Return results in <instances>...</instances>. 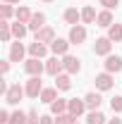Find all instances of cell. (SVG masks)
<instances>
[{
  "instance_id": "6da1fadb",
  "label": "cell",
  "mask_w": 122,
  "mask_h": 124,
  "mask_svg": "<svg viewBox=\"0 0 122 124\" xmlns=\"http://www.w3.org/2000/svg\"><path fill=\"white\" fill-rule=\"evenodd\" d=\"M24 93H26V88H22L19 84H12V86L7 88V93H5V103H7V105H17Z\"/></svg>"
},
{
  "instance_id": "7a4b0ae2",
  "label": "cell",
  "mask_w": 122,
  "mask_h": 124,
  "mask_svg": "<svg viewBox=\"0 0 122 124\" xmlns=\"http://www.w3.org/2000/svg\"><path fill=\"white\" fill-rule=\"evenodd\" d=\"M24 69H26V74H31V77H41V72L46 69V64L38 60V57H29V60L24 62Z\"/></svg>"
},
{
  "instance_id": "3957f363",
  "label": "cell",
  "mask_w": 122,
  "mask_h": 124,
  "mask_svg": "<svg viewBox=\"0 0 122 124\" xmlns=\"http://www.w3.org/2000/svg\"><path fill=\"white\" fill-rule=\"evenodd\" d=\"M41 91H43V86H41V77H31L29 81H26V95H29V98H38Z\"/></svg>"
},
{
  "instance_id": "277c9868",
  "label": "cell",
  "mask_w": 122,
  "mask_h": 124,
  "mask_svg": "<svg viewBox=\"0 0 122 124\" xmlns=\"http://www.w3.org/2000/svg\"><path fill=\"white\" fill-rule=\"evenodd\" d=\"M86 41V29L81 24H74L70 29V43H84Z\"/></svg>"
},
{
  "instance_id": "5b68a950",
  "label": "cell",
  "mask_w": 122,
  "mask_h": 124,
  "mask_svg": "<svg viewBox=\"0 0 122 124\" xmlns=\"http://www.w3.org/2000/svg\"><path fill=\"white\" fill-rule=\"evenodd\" d=\"M120 69H122V57H120V55H108V57H105V72L117 74Z\"/></svg>"
},
{
  "instance_id": "8992f818",
  "label": "cell",
  "mask_w": 122,
  "mask_h": 124,
  "mask_svg": "<svg viewBox=\"0 0 122 124\" xmlns=\"http://www.w3.org/2000/svg\"><path fill=\"white\" fill-rule=\"evenodd\" d=\"M62 64H65V72L67 74H77L81 69V62L77 60V57H72V55H65L62 57Z\"/></svg>"
},
{
  "instance_id": "52a82bcc",
  "label": "cell",
  "mask_w": 122,
  "mask_h": 124,
  "mask_svg": "<svg viewBox=\"0 0 122 124\" xmlns=\"http://www.w3.org/2000/svg\"><path fill=\"white\" fill-rule=\"evenodd\" d=\"M62 69H65V64H62V60H58V57H50V60L46 62V72L50 74V77L62 74Z\"/></svg>"
},
{
  "instance_id": "ba28073f",
  "label": "cell",
  "mask_w": 122,
  "mask_h": 124,
  "mask_svg": "<svg viewBox=\"0 0 122 124\" xmlns=\"http://www.w3.org/2000/svg\"><path fill=\"white\" fill-rule=\"evenodd\" d=\"M110 48H113V41L110 38H98L96 41V46H93V50H96V55H110Z\"/></svg>"
},
{
  "instance_id": "9c48e42d",
  "label": "cell",
  "mask_w": 122,
  "mask_h": 124,
  "mask_svg": "<svg viewBox=\"0 0 122 124\" xmlns=\"http://www.w3.org/2000/svg\"><path fill=\"white\" fill-rule=\"evenodd\" d=\"M96 88H101V91L113 88V74H110V72H105V74H98V77H96Z\"/></svg>"
},
{
  "instance_id": "30bf717a",
  "label": "cell",
  "mask_w": 122,
  "mask_h": 124,
  "mask_svg": "<svg viewBox=\"0 0 122 124\" xmlns=\"http://www.w3.org/2000/svg\"><path fill=\"white\" fill-rule=\"evenodd\" d=\"M84 110H86V103H84V100H77V98H72V100L67 103V112H70V115H74V117H79Z\"/></svg>"
},
{
  "instance_id": "8fae6325",
  "label": "cell",
  "mask_w": 122,
  "mask_h": 124,
  "mask_svg": "<svg viewBox=\"0 0 122 124\" xmlns=\"http://www.w3.org/2000/svg\"><path fill=\"white\" fill-rule=\"evenodd\" d=\"M36 41H41V43H53V41H55V31L50 29V26H43L41 31H36Z\"/></svg>"
},
{
  "instance_id": "7c38bea8",
  "label": "cell",
  "mask_w": 122,
  "mask_h": 124,
  "mask_svg": "<svg viewBox=\"0 0 122 124\" xmlns=\"http://www.w3.org/2000/svg\"><path fill=\"white\" fill-rule=\"evenodd\" d=\"M46 53H48V48L43 46L41 41H34V43L29 46V55L31 57H38V60H41V57H46Z\"/></svg>"
},
{
  "instance_id": "4fadbf2b",
  "label": "cell",
  "mask_w": 122,
  "mask_h": 124,
  "mask_svg": "<svg viewBox=\"0 0 122 124\" xmlns=\"http://www.w3.org/2000/svg\"><path fill=\"white\" fill-rule=\"evenodd\" d=\"M46 26V15L43 12H36V15L31 17V22H29V29L31 31H41Z\"/></svg>"
},
{
  "instance_id": "5bb4252c",
  "label": "cell",
  "mask_w": 122,
  "mask_h": 124,
  "mask_svg": "<svg viewBox=\"0 0 122 124\" xmlns=\"http://www.w3.org/2000/svg\"><path fill=\"white\" fill-rule=\"evenodd\" d=\"M67 48H70V41H65V38H55V41L50 43V50H53L55 55H65Z\"/></svg>"
},
{
  "instance_id": "9a60e30c",
  "label": "cell",
  "mask_w": 122,
  "mask_h": 124,
  "mask_svg": "<svg viewBox=\"0 0 122 124\" xmlns=\"http://www.w3.org/2000/svg\"><path fill=\"white\" fill-rule=\"evenodd\" d=\"M22 57H24V46L17 41V43H12V48H10V62H22Z\"/></svg>"
},
{
  "instance_id": "2e32d148",
  "label": "cell",
  "mask_w": 122,
  "mask_h": 124,
  "mask_svg": "<svg viewBox=\"0 0 122 124\" xmlns=\"http://www.w3.org/2000/svg\"><path fill=\"white\" fill-rule=\"evenodd\" d=\"M96 22H98V26H113V15H110V10H103V12H98L96 17Z\"/></svg>"
},
{
  "instance_id": "e0dca14e",
  "label": "cell",
  "mask_w": 122,
  "mask_h": 124,
  "mask_svg": "<svg viewBox=\"0 0 122 124\" xmlns=\"http://www.w3.org/2000/svg\"><path fill=\"white\" fill-rule=\"evenodd\" d=\"M67 103L70 100H62V98H58L55 103H50V112L58 117V115H62V112H67Z\"/></svg>"
},
{
  "instance_id": "ac0fdd59",
  "label": "cell",
  "mask_w": 122,
  "mask_h": 124,
  "mask_svg": "<svg viewBox=\"0 0 122 124\" xmlns=\"http://www.w3.org/2000/svg\"><path fill=\"white\" fill-rule=\"evenodd\" d=\"M84 103H86L89 110H98L101 108V95H98V93H89V95L84 98Z\"/></svg>"
},
{
  "instance_id": "d6986e66",
  "label": "cell",
  "mask_w": 122,
  "mask_h": 124,
  "mask_svg": "<svg viewBox=\"0 0 122 124\" xmlns=\"http://www.w3.org/2000/svg\"><path fill=\"white\" fill-rule=\"evenodd\" d=\"M10 29H12V36L19 41V38H24V36H26V29H29V26H24L22 22H17V24H10Z\"/></svg>"
},
{
  "instance_id": "ffe728a7",
  "label": "cell",
  "mask_w": 122,
  "mask_h": 124,
  "mask_svg": "<svg viewBox=\"0 0 122 124\" xmlns=\"http://www.w3.org/2000/svg\"><path fill=\"white\" fill-rule=\"evenodd\" d=\"M15 15H17V22H22V24H29V22H31V17H34L29 7H19Z\"/></svg>"
},
{
  "instance_id": "44dd1931",
  "label": "cell",
  "mask_w": 122,
  "mask_h": 124,
  "mask_svg": "<svg viewBox=\"0 0 122 124\" xmlns=\"http://www.w3.org/2000/svg\"><path fill=\"white\" fill-rule=\"evenodd\" d=\"M55 86H58L60 91H67V88L72 86V81H70V74H58V77H55Z\"/></svg>"
},
{
  "instance_id": "7402d4cb",
  "label": "cell",
  "mask_w": 122,
  "mask_h": 124,
  "mask_svg": "<svg viewBox=\"0 0 122 124\" xmlns=\"http://www.w3.org/2000/svg\"><path fill=\"white\" fill-rule=\"evenodd\" d=\"M41 100L48 103V105L55 103V100H58V91H55V88H43V91H41Z\"/></svg>"
},
{
  "instance_id": "603a6c76",
  "label": "cell",
  "mask_w": 122,
  "mask_h": 124,
  "mask_svg": "<svg viewBox=\"0 0 122 124\" xmlns=\"http://www.w3.org/2000/svg\"><path fill=\"white\" fill-rule=\"evenodd\" d=\"M108 38H110V41H115V43L122 41V24H113V26L108 29Z\"/></svg>"
},
{
  "instance_id": "cb8c5ba5",
  "label": "cell",
  "mask_w": 122,
  "mask_h": 124,
  "mask_svg": "<svg viewBox=\"0 0 122 124\" xmlns=\"http://www.w3.org/2000/svg\"><path fill=\"white\" fill-rule=\"evenodd\" d=\"M96 10H93V7H84V10H81V22H84V24H93V22H96Z\"/></svg>"
},
{
  "instance_id": "d4e9b609",
  "label": "cell",
  "mask_w": 122,
  "mask_h": 124,
  "mask_svg": "<svg viewBox=\"0 0 122 124\" xmlns=\"http://www.w3.org/2000/svg\"><path fill=\"white\" fill-rule=\"evenodd\" d=\"M81 19V12H77L74 7H70V10H65V22L67 24H77Z\"/></svg>"
},
{
  "instance_id": "484cf974",
  "label": "cell",
  "mask_w": 122,
  "mask_h": 124,
  "mask_svg": "<svg viewBox=\"0 0 122 124\" xmlns=\"http://www.w3.org/2000/svg\"><path fill=\"white\" fill-rule=\"evenodd\" d=\"M86 122H89V124H105V117H103V112L91 110V112H89V117H86Z\"/></svg>"
},
{
  "instance_id": "4316f807",
  "label": "cell",
  "mask_w": 122,
  "mask_h": 124,
  "mask_svg": "<svg viewBox=\"0 0 122 124\" xmlns=\"http://www.w3.org/2000/svg\"><path fill=\"white\" fill-rule=\"evenodd\" d=\"M26 117H29V115H24L22 110H17V112L10 115V124H26Z\"/></svg>"
},
{
  "instance_id": "83f0119b",
  "label": "cell",
  "mask_w": 122,
  "mask_h": 124,
  "mask_svg": "<svg viewBox=\"0 0 122 124\" xmlns=\"http://www.w3.org/2000/svg\"><path fill=\"white\" fill-rule=\"evenodd\" d=\"M55 124H77V117H74V115H70V112H62V115H58Z\"/></svg>"
},
{
  "instance_id": "f1b7e54d",
  "label": "cell",
  "mask_w": 122,
  "mask_h": 124,
  "mask_svg": "<svg viewBox=\"0 0 122 124\" xmlns=\"http://www.w3.org/2000/svg\"><path fill=\"white\" fill-rule=\"evenodd\" d=\"M110 108H113V112H122V95H115L110 100Z\"/></svg>"
},
{
  "instance_id": "f546056e",
  "label": "cell",
  "mask_w": 122,
  "mask_h": 124,
  "mask_svg": "<svg viewBox=\"0 0 122 124\" xmlns=\"http://www.w3.org/2000/svg\"><path fill=\"white\" fill-rule=\"evenodd\" d=\"M0 15H2V19H5V22H7V19L12 17V7H10V5H2V7H0Z\"/></svg>"
},
{
  "instance_id": "4dcf8cb0",
  "label": "cell",
  "mask_w": 122,
  "mask_h": 124,
  "mask_svg": "<svg viewBox=\"0 0 122 124\" xmlns=\"http://www.w3.org/2000/svg\"><path fill=\"white\" fill-rule=\"evenodd\" d=\"M98 2H101L105 10H113V7H117V5H120V0H98Z\"/></svg>"
},
{
  "instance_id": "1f68e13d",
  "label": "cell",
  "mask_w": 122,
  "mask_h": 124,
  "mask_svg": "<svg viewBox=\"0 0 122 124\" xmlns=\"http://www.w3.org/2000/svg\"><path fill=\"white\" fill-rule=\"evenodd\" d=\"M38 122H41V117H38V115L31 110V112H29V117H26V124H38Z\"/></svg>"
},
{
  "instance_id": "d6a6232c",
  "label": "cell",
  "mask_w": 122,
  "mask_h": 124,
  "mask_svg": "<svg viewBox=\"0 0 122 124\" xmlns=\"http://www.w3.org/2000/svg\"><path fill=\"white\" fill-rule=\"evenodd\" d=\"M0 124H10V112L7 110H0Z\"/></svg>"
},
{
  "instance_id": "836d02e7",
  "label": "cell",
  "mask_w": 122,
  "mask_h": 124,
  "mask_svg": "<svg viewBox=\"0 0 122 124\" xmlns=\"http://www.w3.org/2000/svg\"><path fill=\"white\" fill-rule=\"evenodd\" d=\"M38 124H55V119H53V117H48V115H43V117H41V122Z\"/></svg>"
},
{
  "instance_id": "e575fe53",
  "label": "cell",
  "mask_w": 122,
  "mask_h": 124,
  "mask_svg": "<svg viewBox=\"0 0 122 124\" xmlns=\"http://www.w3.org/2000/svg\"><path fill=\"white\" fill-rule=\"evenodd\" d=\"M7 69H10V64H7V62H2V64H0V72H2V74H7Z\"/></svg>"
},
{
  "instance_id": "d590c367",
  "label": "cell",
  "mask_w": 122,
  "mask_h": 124,
  "mask_svg": "<svg viewBox=\"0 0 122 124\" xmlns=\"http://www.w3.org/2000/svg\"><path fill=\"white\" fill-rule=\"evenodd\" d=\"M108 124H122V122H120V119H117V117H115V119H110V122H108Z\"/></svg>"
},
{
  "instance_id": "8d00e7d4",
  "label": "cell",
  "mask_w": 122,
  "mask_h": 124,
  "mask_svg": "<svg viewBox=\"0 0 122 124\" xmlns=\"http://www.w3.org/2000/svg\"><path fill=\"white\" fill-rule=\"evenodd\" d=\"M2 2H19V0H2Z\"/></svg>"
},
{
  "instance_id": "74e56055",
  "label": "cell",
  "mask_w": 122,
  "mask_h": 124,
  "mask_svg": "<svg viewBox=\"0 0 122 124\" xmlns=\"http://www.w3.org/2000/svg\"><path fill=\"white\" fill-rule=\"evenodd\" d=\"M43 2H53V0H43Z\"/></svg>"
}]
</instances>
